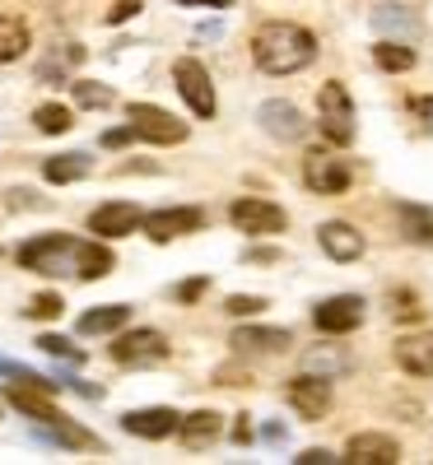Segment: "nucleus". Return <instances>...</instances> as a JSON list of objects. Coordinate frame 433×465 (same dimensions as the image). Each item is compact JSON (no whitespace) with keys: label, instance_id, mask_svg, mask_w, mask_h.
<instances>
[{"label":"nucleus","instance_id":"f257e3e1","mask_svg":"<svg viewBox=\"0 0 433 465\" xmlns=\"http://www.w3.org/2000/svg\"><path fill=\"white\" fill-rule=\"evenodd\" d=\"M19 265L47 280H103L112 275L116 256L103 242H80L70 232H43L19 247Z\"/></svg>","mask_w":433,"mask_h":465},{"label":"nucleus","instance_id":"f03ea898","mask_svg":"<svg viewBox=\"0 0 433 465\" xmlns=\"http://www.w3.org/2000/svg\"><path fill=\"white\" fill-rule=\"evenodd\" d=\"M252 61L266 74H298L317 61V37L303 24L289 19H270L252 33Z\"/></svg>","mask_w":433,"mask_h":465},{"label":"nucleus","instance_id":"7ed1b4c3","mask_svg":"<svg viewBox=\"0 0 433 465\" xmlns=\"http://www.w3.org/2000/svg\"><path fill=\"white\" fill-rule=\"evenodd\" d=\"M317 131L336 149L354 144V131H359V126H354V103H349V89L340 80H327L317 89Z\"/></svg>","mask_w":433,"mask_h":465},{"label":"nucleus","instance_id":"20e7f679","mask_svg":"<svg viewBox=\"0 0 433 465\" xmlns=\"http://www.w3.org/2000/svg\"><path fill=\"white\" fill-rule=\"evenodd\" d=\"M303 186L312 196H340L354 186V163L331 149H307L303 153Z\"/></svg>","mask_w":433,"mask_h":465},{"label":"nucleus","instance_id":"39448f33","mask_svg":"<svg viewBox=\"0 0 433 465\" xmlns=\"http://www.w3.org/2000/svg\"><path fill=\"white\" fill-rule=\"evenodd\" d=\"M173 84H177L182 103L201 116V122H215L219 98H215V84H210V70L201 61H196V56H177L173 61Z\"/></svg>","mask_w":433,"mask_h":465},{"label":"nucleus","instance_id":"423d86ee","mask_svg":"<svg viewBox=\"0 0 433 465\" xmlns=\"http://www.w3.org/2000/svg\"><path fill=\"white\" fill-rule=\"evenodd\" d=\"M112 359L122 368H154V363L168 359V340H164V331H154V326H136V331L122 326L116 340H112Z\"/></svg>","mask_w":433,"mask_h":465},{"label":"nucleus","instance_id":"0eeeda50","mask_svg":"<svg viewBox=\"0 0 433 465\" xmlns=\"http://www.w3.org/2000/svg\"><path fill=\"white\" fill-rule=\"evenodd\" d=\"M126 122L136 131V140H149V144H182L186 140V122L164 107H154V103H131L126 107Z\"/></svg>","mask_w":433,"mask_h":465},{"label":"nucleus","instance_id":"6e6552de","mask_svg":"<svg viewBox=\"0 0 433 465\" xmlns=\"http://www.w3.org/2000/svg\"><path fill=\"white\" fill-rule=\"evenodd\" d=\"M228 219L238 232H247V238H275V232H285L289 214L275 205V201H261V196H243L228 205Z\"/></svg>","mask_w":433,"mask_h":465},{"label":"nucleus","instance_id":"1a4fd4ad","mask_svg":"<svg viewBox=\"0 0 433 465\" xmlns=\"http://www.w3.org/2000/svg\"><path fill=\"white\" fill-rule=\"evenodd\" d=\"M368 317V302L359 293H336V298H322L317 302V312H312V322H317L322 335H349V331H359Z\"/></svg>","mask_w":433,"mask_h":465},{"label":"nucleus","instance_id":"9d476101","mask_svg":"<svg viewBox=\"0 0 433 465\" xmlns=\"http://www.w3.org/2000/svg\"><path fill=\"white\" fill-rule=\"evenodd\" d=\"M140 228L149 232L154 242H173V238H186V232H201L206 228V210H196V205H168V210L140 214Z\"/></svg>","mask_w":433,"mask_h":465},{"label":"nucleus","instance_id":"9b49d317","mask_svg":"<svg viewBox=\"0 0 433 465\" xmlns=\"http://www.w3.org/2000/svg\"><path fill=\"white\" fill-rule=\"evenodd\" d=\"M285 401L298 419H327L336 396H331V381L327 377H312V372H298L289 386H285Z\"/></svg>","mask_w":433,"mask_h":465},{"label":"nucleus","instance_id":"f8f14e48","mask_svg":"<svg viewBox=\"0 0 433 465\" xmlns=\"http://www.w3.org/2000/svg\"><path fill=\"white\" fill-rule=\"evenodd\" d=\"M257 122H261V131L270 135V140H280V144H298L303 135H307V116L294 107V103H285V98H266L261 107H257Z\"/></svg>","mask_w":433,"mask_h":465},{"label":"nucleus","instance_id":"ddd939ff","mask_svg":"<svg viewBox=\"0 0 433 465\" xmlns=\"http://www.w3.org/2000/svg\"><path fill=\"white\" fill-rule=\"evenodd\" d=\"M373 33L378 37H397V43H419L424 37V19L406 5H397V0H382V5H373Z\"/></svg>","mask_w":433,"mask_h":465},{"label":"nucleus","instance_id":"4468645a","mask_svg":"<svg viewBox=\"0 0 433 465\" xmlns=\"http://www.w3.org/2000/svg\"><path fill=\"white\" fill-rule=\"evenodd\" d=\"M317 242H322V252H327L331 261H340V265L359 261V256L368 252L364 232L354 228V223H345V219H327V223H317Z\"/></svg>","mask_w":433,"mask_h":465},{"label":"nucleus","instance_id":"2eb2a0df","mask_svg":"<svg viewBox=\"0 0 433 465\" xmlns=\"http://www.w3.org/2000/svg\"><path fill=\"white\" fill-rule=\"evenodd\" d=\"M177 410H168V405H149V410H131V414H122V429L131 433V438H145V442H164V438H173L177 433Z\"/></svg>","mask_w":433,"mask_h":465},{"label":"nucleus","instance_id":"dca6fc26","mask_svg":"<svg viewBox=\"0 0 433 465\" xmlns=\"http://www.w3.org/2000/svg\"><path fill=\"white\" fill-rule=\"evenodd\" d=\"M340 460H349V465H401V447L387 433H354L345 442Z\"/></svg>","mask_w":433,"mask_h":465},{"label":"nucleus","instance_id":"f3484780","mask_svg":"<svg viewBox=\"0 0 433 465\" xmlns=\"http://www.w3.org/2000/svg\"><path fill=\"white\" fill-rule=\"evenodd\" d=\"M140 205L136 201H107L89 214V232H98V238H126V232L140 228Z\"/></svg>","mask_w":433,"mask_h":465},{"label":"nucleus","instance_id":"a211bd4d","mask_svg":"<svg viewBox=\"0 0 433 465\" xmlns=\"http://www.w3.org/2000/svg\"><path fill=\"white\" fill-rule=\"evenodd\" d=\"M298 368H303V372H312V377L340 381V377H349V372H354V359H349V349H340V344H312V349H303Z\"/></svg>","mask_w":433,"mask_h":465},{"label":"nucleus","instance_id":"6ab92c4d","mask_svg":"<svg viewBox=\"0 0 433 465\" xmlns=\"http://www.w3.org/2000/svg\"><path fill=\"white\" fill-rule=\"evenodd\" d=\"M5 401L33 423H56L61 419V410L52 405V391H37L28 381H5Z\"/></svg>","mask_w":433,"mask_h":465},{"label":"nucleus","instance_id":"aec40b11","mask_svg":"<svg viewBox=\"0 0 433 465\" xmlns=\"http://www.w3.org/2000/svg\"><path fill=\"white\" fill-rule=\"evenodd\" d=\"M228 344L238 349V354H280V349H289L294 340L280 326H238Z\"/></svg>","mask_w":433,"mask_h":465},{"label":"nucleus","instance_id":"412c9836","mask_svg":"<svg viewBox=\"0 0 433 465\" xmlns=\"http://www.w3.org/2000/svg\"><path fill=\"white\" fill-rule=\"evenodd\" d=\"M219 433H224V419H219L215 410H196V414H182V419H177V438H182V447H191V451H206Z\"/></svg>","mask_w":433,"mask_h":465},{"label":"nucleus","instance_id":"4be33fe9","mask_svg":"<svg viewBox=\"0 0 433 465\" xmlns=\"http://www.w3.org/2000/svg\"><path fill=\"white\" fill-rule=\"evenodd\" d=\"M397 368H406L410 377H433V331L397 340Z\"/></svg>","mask_w":433,"mask_h":465},{"label":"nucleus","instance_id":"5701e85b","mask_svg":"<svg viewBox=\"0 0 433 465\" xmlns=\"http://www.w3.org/2000/svg\"><path fill=\"white\" fill-rule=\"evenodd\" d=\"M80 61H85L80 43H56V47H47L43 61H37V80H43V84H65Z\"/></svg>","mask_w":433,"mask_h":465},{"label":"nucleus","instance_id":"b1692460","mask_svg":"<svg viewBox=\"0 0 433 465\" xmlns=\"http://www.w3.org/2000/svg\"><path fill=\"white\" fill-rule=\"evenodd\" d=\"M397 223H401V238L415 247H433V205L419 201H397Z\"/></svg>","mask_w":433,"mask_h":465},{"label":"nucleus","instance_id":"393cba45","mask_svg":"<svg viewBox=\"0 0 433 465\" xmlns=\"http://www.w3.org/2000/svg\"><path fill=\"white\" fill-rule=\"evenodd\" d=\"M37 433H43L47 442H56V447H75V451H98L103 442L89 433V429H80V423H75V419H56V423H37Z\"/></svg>","mask_w":433,"mask_h":465},{"label":"nucleus","instance_id":"a878e982","mask_svg":"<svg viewBox=\"0 0 433 465\" xmlns=\"http://www.w3.org/2000/svg\"><path fill=\"white\" fill-rule=\"evenodd\" d=\"M131 322V307L126 302H103V307H89L80 317V335H116Z\"/></svg>","mask_w":433,"mask_h":465},{"label":"nucleus","instance_id":"bb28decb","mask_svg":"<svg viewBox=\"0 0 433 465\" xmlns=\"http://www.w3.org/2000/svg\"><path fill=\"white\" fill-rule=\"evenodd\" d=\"M94 173V159L89 153H56V159H43V177L52 182V186H70V182H80V177H89Z\"/></svg>","mask_w":433,"mask_h":465},{"label":"nucleus","instance_id":"cd10ccee","mask_svg":"<svg viewBox=\"0 0 433 465\" xmlns=\"http://www.w3.org/2000/svg\"><path fill=\"white\" fill-rule=\"evenodd\" d=\"M373 65L387 70V74H406V70H415V47L397 43V37H382V43L373 47Z\"/></svg>","mask_w":433,"mask_h":465},{"label":"nucleus","instance_id":"c85d7f7f","mask_svg":"<svg viewBox=\"0 0 433 465\" xmlns=\"http://www.w3.org/2000/svg\"><path fill=\"white\" fill-rule=\"evenodd\" d=\"M28 52V24L19 15H0V65H10Z\"/></svg>","mask_w":433,"mask_h":465},{"label":"nucleus","instance_id":"c756f323","mask_svg":"<svg viewBox=\"0 0 433 465\" xmlns=\"http://www.w3.org/2000/svg\"><path fill=\"white\" fill-rule=\"evenodd\" d=\"M33 126L43 135H65L75 126V112L65 103H43V107H33Z\"/></svg>","mask_w":433,"mask_h":465},{"label":"nucleus","instance_id":"7c9ffc66","mask_svg":"<svg viewBox=\"0 0 433 465\" xmlns=\"http://www.w3.org/2000/svg\"><path fill=\"white\" fill-rule=\"evenodd\" d=\"M70 94H75V103L89 107V112H103V107H112V103H116V94H112L107 84H98V80H75V84H70Z\"/></svg>","mask_w":433,"mask_h":465},{"label":"nucleus","instance_id":"2f4dec72","mask_svg":"<svg viewBox=\"0 0 433 465\" xmlns=\"http://www.w3.org/2000/svg\"><path fill=\"white\" fill-rule=\"evenodd\" d=\"M37 349H43V354H52V359H65V363H85V349L80 344H70L65 335H37Z\"/></svg>","mask_w":433,"mask_h":465},{"label":"nucleus","instance_id":"473e14b6","mask_svg":"<svg viewBox=\"0 0 433 465\" xmlns=\"http://www.w3.org/2000/svg\"><path fill=\"white\" fill-rule=\"evenodd\" d=\"M61 293H37V298H28V307H24V317H33V322H52V317H61Z\"/></svg>","mask_w":433,"mask_h":465},{"label":"nucleus","instance_id":"72a5a7b5","mask_svg":"<svg viewBox=\"0 0 433 465\" xmlns=\"http://www.w3.org/2000/svg\"><path fill=\"white\" fill-rule=\"evenodd\" d=\"M224 312H228V317H257V312H266V298H261V293H233V298L224 302Z\"/></svg>","mask_w":433,"mask_h":465},{"label":"nucleus","instance_id":"f704fd0d","mask_svg":"<svg viewBox=\"0 0 433 465\" xmlns=\"http://www.w3.org/2000/svg\"><path fill=\"white\" fill-rule=\"evenodd\" d=\"M391 317H401V322H415L419 312H424V307H419V298L410 293V289H391Z\"/></svg>","mask_w":433,"mask_h":465},{"label":"nucleus","instance_id":"c9c22d12","mask_svg":"<svg viewBox=\"0 0 433 465\" xmlns=\"http://www.w3.org/2000/svg\"><path fill=\"white\" fill-rule=\"evenodd\" d=\"M5 205H10V210H37L43 201H37L28 186H15V191H5Z\"/></svg>","mask_w":433,"mask_h":465},{"label":"nucleus","instance_id":"e433bc0d","mask_svg":"<svg viewBox=\"0 0 433 465\" xmlns=\"http://www.w3.org/2000/svg\"><path fill=\"white\" fill-rule=\"evenodd\" d=\"M210 289V275H196V280H186V284H177V302H196Z\"/></svg>","mask_w":433,"mask_h":465},{"label":"nucleus","instance_id":"4c0bfd02","mask_svg":"<svg viewBox=\"0 0 433 465\" xmlns=\"http://www.w3.org/2000/svg\"><path fill=\"white\" fill-rule=\"evenodd\" d=\"M294 460H298V465H336L340 456H336V451H327V447H307V451H298Z\"/></svg>","mask_w":433,"mask_h":465},{"label":"nucleus","instance_id":"58836bf2","mask_svg":"<svg viewBox=\"0 0 433 465\" xmlns=\"http://www.w3.org/2000/svg\"><path fill=\"white\" fill-rule=\"evenodd\" d=\"M136 15H140V0H116V5L107 10V24H126Z\"/></svg>","mask_w":433,"mask_h":465},{"label":"nucleus","instance_id":"ea45409f","mask_svg":"<svg viewBox=\"0 0 433 465\" xmlns=\"http://www.w3.org/2000/svg\"><path fill=\"white\" fill-rule=\"evenodd\" d=\"M131 140H136L131 122H126V126H116V131H103V149H126Z\"/></svg>","mask_w":433,"mask_h":465},{"label":"nucleus","instance_id":"a19ab883","mask_svg":"<svg viewBox=\"0 0 433 465\" xmlns=\"http://www.w3.org/2000/svg\"><path fill=\"white\" fill-rule=\"evenodd\" d=\"M247 261H252V265H275V261H280V252H275V247H252Z\"/></svg>","mask_w":433,"mask_h":465},{"label":"nucleus","instance_id":"79ce46f5","mask_svg":"<svg viewBox=\"0 0 433 465\" xmlns=\"http://www.w3.org/2000/svg\"><path fill=\"white\" fill-rule=\"evenodd\" d=\"M233 442H238V447L252 442V423H247V414H238V423H233Z\"/></svg>","mask_w":433,"mask_h":465},{"label":"nucleus","instance_id":"37998d69","mask_svg":"<svg viewBox=\"0 0 433 465\" xmlns=\"http://www.w3.org/2000/svg\"><path fill=\"white\" fill-rule=\"evenodd\" d=\"M415 112L424 116V131L433 135V98H419V103H415Z\"/></svg>","mask_w":433,"mask_h":465},{"label":"nucleus","instance_id":"c03bdc74","mask_svg":"<svg viewBox=\"0 0 433 465\" xmlns=\"http://www.w3.org/2000/svg\"><path fill=\"white\" fill-rule=\"evenodd\" d=\"M177 5H206V10H228L233 0H177Z\"/></svg>","mask_w":433,"mask_h":465},{"label":"nucleus","instance_id":"a18cd8bd","mask_svg":"<svg viewBox=\"0 0 433 465\" xmlns=\"http://www.w3.org/2000/svg\"><path fill=\"white\" fill-rule=\"evenodd\" d=\"M261 438H266V442H280V438H285V429H280V423H266V433H261Z\"/></svg>","mask_w":433,"mask_h":465}]
</instances>
